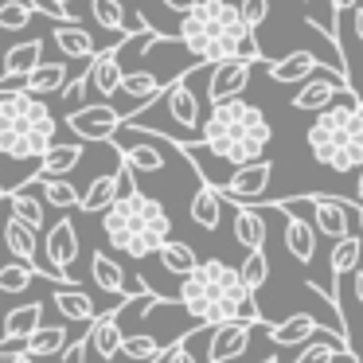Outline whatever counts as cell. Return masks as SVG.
Wrapping results in <instances>:
<instances>
[{"label":"cell","mask_w":363,"mask_h":363,"mask_svg":"<svg viewBox=\"0 0 363 363\" xmlns=\"http://www.w3.org/2000/svg\"><path fill=\"white\" fill-rule=\"evenodd\" d=\"M184 313L196 316V324H223V320H258L269 324L266 313L258 308V297L246 289L242 274L227 266L223 258H207L180 277V293H176Z\"/></svg>","instance_id":"1"},{"label":"cell","mask_w":363,"mask_h":363,"mask_svg":"<svg viewBox=\"0 0 363 363\" xmlns=\"http://www.w3.org/2000/svg\"><path fill=\"white\" fill-rule=\"evenodd\" d=\"M176 40L188 48L196 63H223V59H250L258 63L262 48L254 28H246L242 9L230 0H199L191 12L180 16Z\"/></svg>","instance_id":"2"},{"label":"cell","mask_w":363,"mask_h":363,"mask_svg":"<svg viewBox=\"0 0 363 363\" xmlns=\"http://www.w3.org/2000/svg\"><path fill=\"white\" fill-rule=\"evenodd\" d=\"M102 230L113 250L129 254V258H149L172 238V215H168V207L160 199L145 196L137 188L133 168L125 164V191L102 211Z\"/></svg>","instance_id":"3"},{"label":"cell","mask_w":363,"mask_h":363,"mask_svg":"<svg viewBox=\"0 0 363 363\" xmlns=\"http://www.w3.org/2000/svg\"><path fill=\"white\" fill-rule=\"evenodd\" d=\"M269 141H274V125L266 121V113L246 98H230V102L211 106L203 121V141L196 145L207 157L223 160L230 168H242L266 157Z\"/></svg>","instance_id":"4"},{"label":"cell","mask_w":363,"mask_h":363,"mask_svg":"<svg viewBox=\"0 0 363 363\" xmlns=\"http://www.w3.org/2000/svg\"><path fill=\"white\" fill-rule=\"evenodd\" d=\"M305 141H308V152H313L316 164L332 168V172L347 176L355 168H363V106H359V98L320 110L316 121L308 125Z\"/></svg>","instance_id":"5"},{"label":"cell","mask_w":363,"mask_h":363,"mask_svg":"<svg viewBox=\"0 0 363 363\" xmlns=\"http://www.w3.org/2000/svg\"><path fill=\"white\" fill-rule=\"evenodd\" d=\"M55 113L40 94L0 98V157L4 160H43L55 145Z\"/></svg>","instance_id":"6"},{"label":"cell","mask_w":363,"mask_h":363,"mask_svg":"<svg viewBox=\"0 0 363 363\" xmlns=\"http://www.w3.org/2000/svg\"><path fill=\"white\" fill-rule=\"evenodd\" d=\"M160 106H164V118L168 125L160 129V137L172 145H196L203 141V106H199V98L191 94V82L188 74H180V79H172L164 90H160L157 98Z\"/></svg>","instance_id":"7"},{"label":"cell","mask_w":363,"mask_h":363,"mask_svg":"<svg viewBox=\"0 0 363 363\" xmlns=\"http://www.w3.org/2000/svg\"><path fill=\"white\" fill-rule=\"evenodd\" d=\"M274 207H281L285 215H308V223L316 227V235L324 238H344L352 235L355 203L340 196H301V199H277Z\"/></svg>","instance_id":"8"},{"label":"cell","mask_w":363,"mask_h":363,"mask_svg":"<svg viewBox=\"0 0 363 363\" xmlns=\"http://www.w3.org/2000/svg\"><path fill=\"white\" fill-rule=\"evenodd\" d=\"M269 180H274V160H254V164H242L227 176L215 188L223 191L227 203H266L269 199ZM274 203V199H269Z\"/></svg>","instance_id":"9"},{"label":"cell","mask_w":363,"mask_h":363,"mask_svg":"<svg viewBox=\"0 0 363 363\" xmlns=\"http://www.w3.org/2000/svg\"><path fill=\"white\" fill-rule=\"evenodd\" d=\"M125 125V110L110 102H90V106H79V110L67 113V129H71L79 141H113L118 129Z\"/></svg>","instance_id":"10"},{"label":"cell","mask_w":363,"mask_h":363,"mask_svg":"<svg viewBox=\"0 0 363 363\" xmlns=\"http://www.w3.org/2000/svg\"><path fill=\"white\" fill-rule=\"evenodd\" d=\"M347 90H352V82H347V74L340 71H316L313 79L297 82V94H293V110H305V113H320L328 110V106H336V98H344ZM355 94V90H352ZM359 98V94H355Z\"/></svg>","instance_id":"11"},{"label":"cell","mask_w":363,"mask_h":363,"mask_svg":"<svg viewBox=\"0 0 363 363\" xmlns=\"http://www.w3.org/2000/svg\"><path fill=\"white\" fill-rule=\"evenodd\" d=\"M246 82H250V59H223V63L207 67V102L219 106L230 98H242Z\"/></svg>","instance_id":"12"},{"label":"cell","mask_w":363,"mask_h":363,"mask_svg":"<svg viewBox=\"0 0 363 363\" xmlns=\"http://www.w3.org/2000/svg\"><path fill=\"white\" fill-rule=\"evenodd\" d=\"M258 320H223L211 324V344H207V363H230L250 347V332Z\"/></svg>","instance_id":"13"},{"label":"cell","mask_w":363,"mask_h":363,"mask_svg":"<svg viewBox=\"0 0 363 363\" xmlns=\"http://www.w3.org/2000/svg\"><path fill=\"white\" fill-rule=\"evenodd\" d=\"M121 43H125V40H118L113 48L98 51V55L90 59V67H86L90 90H94V94H102V102H110V98H118V90H121V79H125V67H121Z\"/></svg>","instance_id":"14"},{"label":"cell","mask_w":363,"mask_h":363,"mask_svg":"<svg viewBox=\"0 0 363 363\" xmlns=\"http://www.w3.org/2000/svg\"><path fill=\"white\" fill-rule=\"evenodd\" d=\"M43 258L59 269V274L71 277V266L79 258V230H74V219H55V227H48L43 235Z\"/></svg>","instance_id":"15"},{"label":"cell","mask_w":363,"mask_h":363,"mask_svg":"<svg viewBox=\"0 0 363 363\" xmlns=\"http://www.w3.org/2000/svg\"><path fill=\"white\" fill-rule=\"evenodd\" d=\"M125 191V164H118V172H106V176H94V180L82 188V199H79V211L86 215H102L113 199Z\"/></svg>","instance_id":"16"},{"label":"cell","mask_w":363,"mask_h":363,"mask_svg":"<svg viewBox=\"0 0 363 363\" xmlns=\"http://www.w3.org/2000/svg\"><path fill=\"white\" fill-rule=\"evenodd\" d=\"M281 242H285V254H289L293 262L313 266V258H316V227L305 219V215H289V219H285Z\"/></svg>","instance_id":"17"},{"label":"cell","mask_w":363,"mask_h":363,"mask_svg":"<svg viewBox=\"0 0 363 363\" xmlns=\"http://www.w3.org/2000/svg\"><path fill=\"white\" fill-rule=\"evenodd\" d=\"M347 352H352V340H347L344 332L320 328V332H316V336L297 352V359H293V363H336L340 355H347Z\"/></svg>","instance_id":"18"},{"label":"cell","mask_w":363,"mask_h":363,"mask_svg":"<svg viewBox=\"0 0 363 363\" xmlns=\"http://www.w3.org/2000/svg\"><path fill=\"white\" fill-rule=\"evenodd\" d=\"M316 71H320V59L313 51H289L281 59H269V79L285 82V86H297V82L313 79Z\"/></svg>","instance_id":"19"},{"label":"cell","mask_w":363,"mask_h":363,"mask_svg":"<svg viewBox=\"0 0 363 363\" xmlns=\"http://www.w3.org/2000/svg\"><path fill=\"white\" fill-rule=\"evenodd\" d=\"M316 332H320V320H316V316H308V313H293L289 320H281V324H266L269 344H277V347L308 344Z\"/></svg>","instance_id":"20"},{"label":"cell","mask_w":363,"mask_h":363,"mask_svg":"<svg viewBox=\"0 0 363 363\" xmlns=\"http://www.w3.org/2000/svg\"><path fill=\"white\" fill-rule=\"evenodd\" d=\"M90 347H94L102 359H113V355H121V340H125V332H121V316L118 308L113 313H102L90 320Z\"/></svg>","instance_id":"21"},{"label":"cell","mask_w":363,"mask_h":363,"mask_svg":"<svg viewBox=\"0 0 363 363\" xmlns=\"http://www.w3.org/2000/svg\"><path fill=\"white\" fill-rule=\"evenodd\" d=\"M235 238L246 250H262L266 238H269L266 211H262V207H250V203H235Z\"/></svg>","instance_id":"22"},{"label":"cell","mask_w":363,"mask_h":363,"mask_svg":"<svg viewBox=\"0 0 363 363\" xmlns=\"http://www.w3.org/2000/svg\"><path fill=\"white\" fill-rule=\"evenodd\" d=\"M223 203H227V199H223V191L215 188V184H199V191L196 196H191V223H196V227H203V230H215L223 223Z\"/></svg>","instance_id":"23"},{"label":"cell","mask_w":363,"mask_h":363,"mask_svg":"<svg viewBox=\"0 0 363 363\" xmlns=\"http://www.w3.org/2000/svg\"><path fill=\"white\" fill-rule=\"evenodd\" d=\"M51 43H55L67 59H94L98 55L94 35H90L82 24H59L55 32H51Z\"/></svg>","instance_id":"24"},{"label":"cell","mask_w":363,"mask_h":363,"mask_svg":"<svg viewBox=\"0 0 363 363\" xmlns=\"http://www.w3.org/2000/svg\"><path fill=\"white\" fill-rule=\"evenodd\" d=\"M90 277L98 281V289H102V293H110V297H125L129 277H125V269H121L106 250H94V258H90Z\"/></svg>","instance_id":"25"},{"label":"cell","mask_w":363,"mask_h":363,"mask_svg":"<svg viewBox=\"0 0 363 363\" xmlns=\"http://www.w3.org/2000/svg\"><path fill=\"white\" fill-rule=\"evenodd\" d=\"M35 328H43V301H32V305H16L4 324H0V336H16V340H28Z\"/></svg>","instance_id":"26"},{"label":"cell","mask_w":363,"mask_h":363,"mask_svg":"<svg viewBox=\"0 0 363 363\" xmlns=\"http://www.w3.org/2000/svg\"><path fill=\"white\" fill-rule=\"evenodd\" d=\"M51 305H55V313H63L67 320H79V324H90L98 316L94 301H90L82 289H67V285L51 293Z\"/></svg>","instance_id":"27"},{"label":"cell","mask_w":363,"mask_h":363,"mask_svg":"<svg viewBox=\"0 0 363 363\" xmlns=\"http://www.w3.org/2000/svg\"><path fill=\"white\" fill-rule=\"evenodd\" d=\"M79 160H82V145L79 141H74V145H59L55 141L48 152H43L35 176H67V172H74V168H79Z\"/></svg>","instance_id":"28"},{"label":"cell","mask_w":363,"mask_h":363,"mask_svg":"<svg viewBox=\"0 0 363 363\" xmlns=\"http://www.w3.org/2000/svg\"><path fill=\"white\" fill-rule=\"evenodd\" d=\"M67 344H71V336H67L63 324H43V328H35L32 336H28V355H35V359L63 355Z\"/></svg>","instance_id":"29"},{"label":"cell","mask_w":363,"mask_h":363,"mask_svg":"<svg viewBox=\"0 0 363 363\" xmlns=\"http://www.w3.org/2000/svg\"><path fill=\"white\" fill-rule=\"evenodd\" d=\"M67 86V63H40L28 71V94H63Z\"/></svg>","instance_id":"30"},{"label":"cell","mask_w":363,"mask_h":363,"mask_svg":"<svg viewBox=\"0 0 363 363\" xmlns=\"http://www.w3.org/2000/svg\"><path fill=\"white\" fill-rule=\"evenodd\" d=\"M157 258H160V266H164L168 274H176V277H188L191 269L199 266L196 250H191L188 242H180V238H168V242L157 250Z\"/></svg>","instance_id":"31"},{"label":"cell","mask_w":363,"mask_h":363,"mask_svg":"<svg viewBox=\"0 0 363 363\" xmlns=\"http://www.w3.org/2000/svg\"><path fill=\"white\" fill-rule=\"evenodd\" d=\"M35 184L43 188V199H48L51 207H59V211H71V207H79L82 191L74 188L67 176H35Z\"/></svg>","instance_id":"32"},{"label":"cell","mask_w":363,"mask_h":363,"mask_svg":"<svg viewBox=\"0 0 363 363\" xmlns=\"http://www.w3.org/2000/svg\"><path fill=\"white\" fill-rule=\"evenodd\" d=\"M9 207H12V215H16L20 223H28L32 230H43L48 227V211H43V203L32 196V191H20V188H12L9 191Z\"/></svg>","instance_id":"33"},{"label":"cell","mask_w":363,"mask_h":363,"mask_svg":"<svg viewBox=\"0 0 363 363\" xmlns=\"http://www.w3.org/2000/svg\"><path fill=\"white\" fill-rule=\"evenodd\" d=\"M359 258H363V238H355V235L336 238V246H332V274L336 277L355 274V269H359Z\"/></svg>","instance_id":"34"},{"label":"cell","mask_w":363,"mask_h":363,"mask_svg":"<svg viewBox=\"0 0 363 363\" xmlns=\"http://www.w3.org/2000/svg\"><path fill=\"white\" fill-rule=\"evenodd\" d=\"M40 63H43V40H28V43H16L12 51H4V63L0 67L12 74H28Z\"/></svg>","instance_id":"35"},{"label":"cell","mask_w":363,"mask_h":363,"mask_svg":"<svg viewBox=\"0 0 363 363\" xmlns=\"http://www.w3.org/2000/svg\"><path fill=\"white\" fill-rule=\"evenodd\" d=\"M90 12H94V20L106 28V32H121V35H137L129 32V16H125V4L121 0H90Z\"/></svg>","instance_id":"36"},{"label":"cell","mask_w":363,"mask_h":363,"mask_svg":"<svg viewBox=\"0 0 363 363\" xmlns=\"http://www.w3.org/2000/svg\"><path fill=\"white\" fill-rule=\"evenodd\" d=\"M121 355L133 359V363H157L160 355H164V344H160L157 336H149V332H137V336L121 340Z\"/></svg>","instance_id":"37"},{"label":"cell","mask_w":363,"mask_h":363,"mask_svg":"<svg viewBox=\"0 0 363 363\" xmlns=\"http://www.w3.org/2000/svg\"><path fill=\"white\" fill-rule=\"evenodd\" d=\"M40 269L28 266V262H9V266H0V293H24L32 281H40Z\"/></svg>","instance_id":"38"},{"label":"cell","mask_w":363,"mask_h":363,"mask_svg":"<svg viewBox=\"0 0 363 363\" xmlns=\"http://www.w3.org/2000/svg\"><path fill=\"white\" fill-rule=\"evenodd\" d=\"M35 12L40 9H35L32 0H4L0 4V32H24Z\"/></svg>","instance_id":"39"},{"label":"cell","mask_w":363,"mask_h":363,"mask_svg":"<svg viewBox=\"0 0 363 363\" xmlns=\"http://www.w3.org/2000/svg\"><path fill=\"white\" fill-rule=\"evenodd\" d=\"M238 274H242V281H246V289L258 297L262 289H266V281H269V262H266V250H246V262L238 266Z\"/></svg>","instance_id":"40"},{"label":"cell","mask_w":363,"mask_h":363,"mask_svg":"<svg viewBox=\"0 0 363 363\" xmlns=\"http://www.w3.org/2000/svg\"><path fill=\"white\" fill-rule=\"evenodd\" d=\"M238 9H242L246 28H254V32H258V28L266 24V16H269V0H238Z\"/></svg>","instance_id":"41"},{"label":"cell","mask_w":363,"mask_h":363,"mask_svg":"<svg viewBox=\"0 0 363 363\" xmlns=\"http://www.w3.org/2000/svg\"><path fill=\"white\" fill-rule=\"evenodd\" d=\"M191 336H184V340H176L172 347H168L164 355H160V363H196V352H191Z\"/></svg>","instance_id":"42"},{"label":"cell","mask_w":363,"mask_h":363,"mask_svg":"<svg viewBox=\"0 0 363 363\" xmlns=\"http://www.w3.org/2000/svg\"><path fill=\"white\" fill-rule=\"evenodd\" d=\"M86 86H90V79H86V74H79V79H71V82H67V86H63V94H59V98H63V102L71 106V110H79V98L86 94Z\"/></svg>","instance_id":"43"},{"label":"cell","mask_w":363,"mask_h":363,"mask_svg":"<svg viewBox=\"0 0 363 363\" xmlns=\"http://www.w3.org/2000/svg\"><path fill=\"white\" fill-rule=\"evenodd\" d=\"M24 90H28V74H12V71H4V74H0V98L24 94Z\"/></svg>","instance_id":"44"},{"label":"cell","mask_w":363,"mask_h":363,"mask_svg":"<svg viewBox=\"0 0 363 363\" xmlns=\"http://www.w3.org/2000/svg\"><path fill=\"white\" fill-rule=\"evenodd\" d=\"M355 4H359V0H332V24H328V35H332L336 43H340V20H344V12L355 9ZM340 51H344V48H340Z\"/></svg>","instance_id":"45"},{"label":"cell","mask_w":363,"mask_h":363,"mask_svg":"<svg viewBox=\"0 0 363 363\" xmlns=\"http://www.w3.org/2000/svg\"><path fill=\"white\" fill-rule=\"evenodd\" d=\"M86 347H90V336L71 340V347L63 352V363H82V359H86Z\"/></svg>","instance_id":"46"},{"label":"cell","mask_w":363,"mask_h":363,"mask_svg":"<svg viewBox=\"0 0 363 363\" xmlns=\"http://www.w3.org/2000/svg\"><path fill=\"white\" fill-rule=\"evenodd\" d=\"M48 9L55 12L59 24H79V20H74V12H71V0H48Z\"/></svg>","instance_id":"47"},{"label":"cell","mask_w":363,"mask_h":363,"mask_svg":"<svg viewBox=\"0 0 363 363\" xmlns=\"http://www.w3.org/2000/svg\"><path fill=\"white\" fill-rule=\"evenodd\" d=\"M160 4H164L168 12H180V16H184V12H191V9H196L199 0H160Z\"/></svg>","instance_id":"48"},{"label":"cell","mask_w":363,"mask_h":363,"mask_svg":"<svg viewBox=\"0 0 363 363\" xmlns=\"http://www.w3.org/2000/svg\"><path fill=\"white\" fill-rule=\"evenodd\" d=\"M355 35L363 40V9H355Z\"/></svg>","instance_id":"49"},{"label":"cell","mask_w":363,"mask_h":363,"mask_svg":"<svg viewBox=\"0 0 363 363\" xmlns=\"http://www.w3.org/2000/svg\"><path fill=\"white\" fill-rule=\"evenodd\" d=\"M355 203H363V168H359V180H355Z\"/></svg>","instance_id":"50"},{"label":"cell","mask_w":363,"mask_h":363,"mask_svg":"<svg viewBox=\"0 0 363 363\" xmlns=\"http://www.w3.org/2000/svg\"><path fill=\"white\" fill-rule=\"evenodd\" d=\"M355 223H359V230H363V203H355Z\"/></svg>","instance_id":"51"},{"label":"cell","mask_w":363,"mask_h":363,"mask_svg":"<svg viewBox=\"0 0 363 363\" xmlns=\"http://www.w3.org/2000/svg\"><path fill=\"white\" fill-rule=\"evenodd\" d=\"M12 363H40L35 355H20V359H12Z\"/></svg>","instance_id":"52"},{"label":"cell","mask_w":363,"mask_h":363,"mask_svg":"<svg viewBox=\"0 0 363 363\" xmlns=\"http://www.w3.org/2000/svg\"><path fill=\"white\" fill-rule=\"evenodd\" d=\"M336 363H359V359H355V355H352V352H347V355H340V359H336Z\"/></svg>","instance_id":"53"},{"label":"cell","mask_w":363,"mask_h":363,"mask_svg":"<svg viewBox=\"0 0 363 363\" xmlns=\"http://www.w3.org/2000/svg\"><path fill=\"white\" fill-rule=\"evenodd\" d=\"M258 363H281V359H277V355H262Z\"/></svg>","instance_id":"54"},{"label":"cell","mask_w":363,"mask_h":363,"mask_svg":"<svg viewBox=\"0 0 363 363\" xmlns=\"http://www.w3.org/2000/svg\"><path fill=\"white\" fill-rule=\"evenodd\" d=\"M4 199H9V188H4V184H0V203H4Z\"/></svg>","instance_id":"55"},{"label":"cell","mask_w":363,"mask_h":363,"mask_svg":"<svg viewBox=\"0 0 363 363\" xmlns=\"http://www.w3.org/2000/svg\"><path fill=\"white\" fill-rule=\"evenodd\" d=\"M0 63H4V51H0Z\"/></svg>","instance_id":"56"},{"label":"cell","mask_w":363,"mask_h":363,"mask_svg":"<svg viewBox=\"0 0 363 363\" xmlns=\"http://www.w3.org/2000/svg\"><path fill=\"white\" fill-rule=\"evenodd\" d=\"M0 324H4V313H0Z\"/></svg>","instance_id":"57"},{"label":"cell","mask_w":363,"mask_h":363,"mask_svg":"<svg viewBox=\"0 0 363 363\" xmlns=\"http://www.w3.org/2000/svg\"><path fill=\"white\" fill-rule=\"evenodd\" d=\"M32 4H35V0H32ZM35 9H40V4H35ZM40 12H43V9H40Z\"/></svg>","instance_id":"58"},{"label":"cell","mask_w":363,"mask_h":363,"mask_svg":"<svg viewBox=\"0 0 363 363\" xmlns=\"http://www.w3.org/2000/svg\"><path fill=\"white\" fill-rule=\"evenodd\" d=\"M301 4H305V0H301Z\"/></svg>","instance_id":"59"},{"label":"cell","mask_w":363,"mask_h":363,"mask_svg":"<svg viewBox=\"0 0 363 363\" xmlns=\"http://www.w3.org/2000/svg\"><path fill=\"white\" fill-rule=\"evenodd\" d=\"M359 106H363V102H359Z\"/></svg>","instance_id":"60"}]
</instances>
